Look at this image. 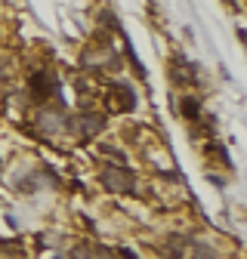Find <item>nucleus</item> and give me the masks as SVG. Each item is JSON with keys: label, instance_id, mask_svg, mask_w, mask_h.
I'll list each match as a JSON object with an SVG mask.
<instances>
[{"label": "nucleus", "instance_id": "f257e3e1", "mask_svg": "<svg viewBox=\"0 0 247 259\" xmlns=\"http://www.w3.org/2000/svg\"><path fill=\"white\" fill-rule=\"evenodd\" d=\"M102 185L108 191H130L133 188V173L124 167H105L102 170Z\"/></svg>", "mask_w": 247, "mask_h": 259}, {"label": "nucleus", "instance_id": "f03ea898", "mask_svg": "<svg viewBox=\"0 0 247 259\" xmlns=\"http://www.w3.org/2000/svg\"><path fill=\"white\" fill-rule=\"evenodd\" d=\"M102 114H77L74 120H71V130H74V133H77V139H93V136H96L99 133V130H102Z\"/></svg>", "mask_w": 247, "mask_h": 259}, {"label": "nucleus", "instance_id": "7ed1b4c3", "mask_svg": "<svg viewBox=\"0 0 247 259\" xmlns=\"http://www.w3.org/2000/svg\"><path fill=\"white\" fill-rule=\"evenodd\" d=\"M133 102H136V96H133L130 87H120V83L111 87V96H108V108L111 111H127V108H133Z\"/></svg>", "mask_w": 247, "mask_h": 259}, {"label": "nucleus", "instance_id": "20e7f679", "mask_svg": "<svg viewBox=\"0 0 247 259\" xmlns=\"http://www.w3.org/2000/svg\"><path fill=\"white\" fill-rule=\"evenodd\" d=\"M71 259H111V253L105 247H96V244H77L71 250Z\"/></svg>", "mask_w": 247, "mask_h": 259}, {"label": "nucleus", "instance_id": "39448f33", "mask_svg": "<svg viewBox=\"0 0 247 259\" xmlns=\"http://www.w3.org/2000/svg\"><path fill=\"white\" fill-rule=\"evenodd\" d=\"M37 130H40V133H47V136H56L59 130H62V117L56 111H40L37 114Z\"/></svg>", "mask_w": 247, "mask_h": 259}, {"label": "nucleus", "instance_id": "423d86ee", "mask_svg": "<svg viewBox=\"0 0 247 259\" xmlns=\"http://www.w3.org/2000/svg\"><path fill=\"white\" fill-rule=\"evenodd\" d=\"M80 62L87 65V68H102V65H114V56L108 50H87Z\"/></svg>", "mask_w": 247, "mask_h": 259}, {"label": "nucleus", "instance_id": "0eeeda50", "mask_svg": "<svg viewBox=\"0 0 247 259\" xmlns=\"http://www.w3.org/2000/svg\"><path fill=\"white\" fill-rule=\"evenodd\" d=\"M195 259H213V250L210 247H198L195 250Z\"/></svg>", "mask_w": 247, "mask_h": 259}, {"label": "nucleus", "instance_id": "6e6552de", "mask_svg": "<svg viewBox=\"0 0 247 259\" xmlns=\"http://www.w3.org/2000/svg\"><path fill=\"white\" fill-rule=\"evenodd\" d=\"M182 105H185V114H189V117H192V114H198V111H195V108H198V105H195V102H192V99H185V102H182Z\"/></svg>", "mask_w": 247, "mask_h": 259}]
</instances>
